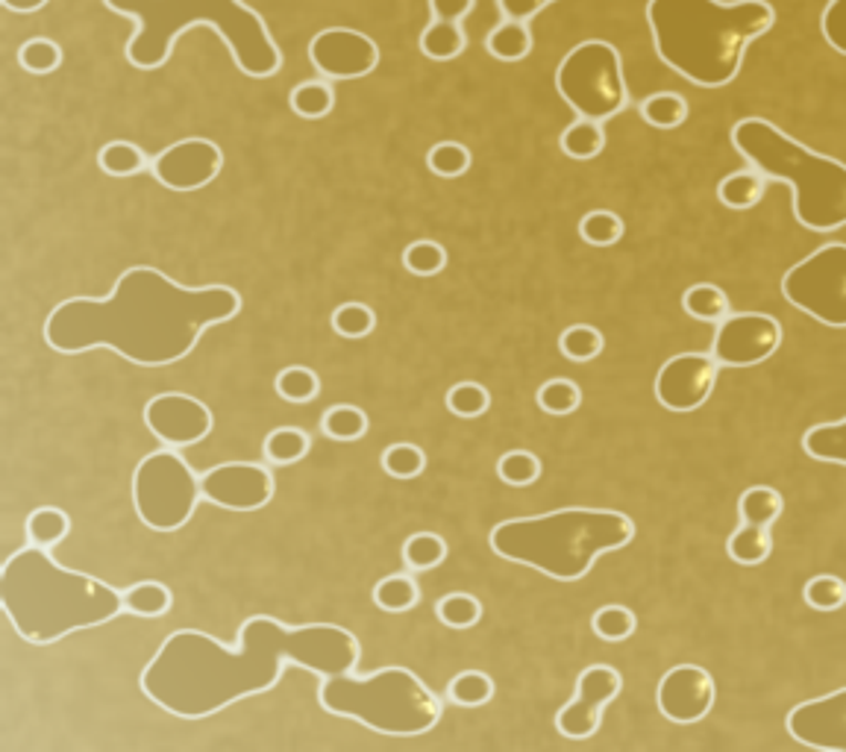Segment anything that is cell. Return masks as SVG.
<instances>
[{"mask_svg":"<svg viewBox=\"0 0 846 752\" xmlns=\"http://www.w3.org/2000/svg\"><path fill=\"white\" fill-rule=\"evenodd\" d=\"M285 665L306 667L321 679L351 673L359 665V641L335 624L285 626L271 615H253L241 624L239 650L197 629L174 633L138 685L159 709L200 720L271 691Z\"/></svg>","mask_w":846,"mask_h":752,"instance_id":"1","label":"cell"},{"mask_svg":"<svg viewBox=\"0 0 846 752\" xmlns=\"http://www.w3.org/2000/svg\"><path fill=\"white\" fill-rule=\"evenodd\" d=\"M239 309V291L230 285L188 289L156 268L133 265L106 300L74 297L53 309L44 342L65 356L106 347L145 368H163L186 359L209 326L227 324Z\"/></svg>","mask_w":846,"mask_h":752,"instance_id":"2","label":"cell"},{"mask_svg":"<svg viewBox=\"0 0 846 752\" xmlns=\"http://www.w3.org/2000/svg\"><path fill=\"white\" fill-rule=\"evenodd\" d=\"M652 42L667 69L702 88L729 86L741 71L746 44L776 24L767 0H650Z\"/></svg>","mask_w":846,"mask_h":752,"instance_id":"3","label":"cell"},{"mask_svg":"<svg viewBox=\"0 0 846 752\" xmlns=\"http://www.w3.org/2000/svg\"><path fill=\"white\" fill-rule=\"evenodd\" d=\"M0 606L24 641L53 644L80 629L109 624L124 612V599L106 582L69 571L48 550L30 544L0 571Z\"/></svg>","mask_w":846,"mask_h":752,"instance_id":"4","label":"cell"},{"mask_svg":"<svg viewBox=\"0 0 846 752\" xmlns=\"http://www.w3.org/2000/svg\"><path fill=\"white\" fill-rule=\"evenodd\" d=\"M112 12L136 21L127 42V60L142 71L163 69L174 42L188 27L209 24L230 48L232 60L248 77H274L282 53L259 12L241 0H103Z\"/></svg>","mask_w":846,"mask_h":752,"instance_id":"5","label":"cell"},{"mask_svg":"<svg viewBox=\"0 0 846 752\" xmlns=\"http://www.w3.org/2000/svg\"><path fill=\"white\" fill-rule=\"evenodd\" d=\"M635 539L633 518L606 509L518 518L491 530V550L505 562L526 564L558 582H579L603 553L624 550Z\"/></svg>","mask_w":846,"mask_h":752,"instance_id":"6","label":"cell"},{"mask_svg":"<svg viewBox=\"0 0 846 752\" xmlns=\"http://www.w3.org/2000/svg\"><path fill=\"white\" fill-rule=\"evenodd\" d=\"M732 145L764 177L787 182L794 215L805 230L835 232L846 227V165L814 154L764 118H744L732 127Z\"/></svg>","mask_w":846,"mask_h":752,"instance_id":"7","label":"cell"},{"mask_svg":"<svg viewBox=\"0 0 846 752\" xmlns=\"http://www.w3.org/2000/svg\"><path fill=\"white\" fill-rule=\"evenodd\" d=\"M317 700L330 714L359 720L383 735H424L441 720V702L406 667H383L370 676H326Z\"/></svg>","mask_w":846,"mask_h":752,"instance_id":"8","label":"cell"},{"mask_svg":"<svg viewBox=\"0 0 846 752\" xmlns=\"http://www.w3.org/2000/svg\"><path fill=\"white\" fill-rule=\"evenodd\" d=\"M200 497V477L174 447L156 450L138 462L133 477V503L142 523L154 532L182 530Z\"/></svg>","mask_w":846,"mask_h":752,"instance_id":"9","label":"cell"},{"mask_svg":"<svg viewBox=\"0 0 846 752\" xmlns=\"http://www.w3.org/2000/svg\"><path fill=\"white\" fill-rule=\"evenodd\" d=\"M556 88L579 118L608 121L629 101L620 53L608 42L591 39L576 44L556 71Z\"/></svg>","mask_w":846,"mask_h":752,"instance_id":"10","label":"cell"},{"mask_svg":"<svg viewBox=\"0 0 846 752\" xmlns=\"http://www.w3.org/2000/svg\"><path fill=\"white\" fill-rule=\"evenodd\" d=\"M782 294L814 321L846 330V244H826L791 268Z\"/></svg>","mask_w":846,"mask_h":752,"instance_id":"11","label":"cell"},{"mask_svg":"<svg viewBox=\"0 0 846 752\" xmlns=\"http://www.w3.org/2000/svg\"><path fill=\"white\" fill-rule=\"evenodd\" d=\"M782 344V324L776 317L761 312L729 315L718 324V335L711 344V356L727 368H752L770 359Z\"/></svg>","mask_w":846,"mask_h":752,"instance_id":"12","label":"cell"},{"mask_svg":"<svg viewBox=\"0 0 846 752\" xmlns=\"http://www.w3.org/2000/svg\"><path fill=\"white\" fill-rule=\"evenodd\" d=\"M203 500L227 512H259L274 497V477L265 464L230 462L200 477Z\"/></svg>","mask_w":846,"mask_h":752,"instance_id":"13","label":"cell"},{"mask_svg":"<svg viewBox=\"0 0 846 752\" xmlns=\"http://www.w3.org/2000/svg\"><path fill=\"white\" fill-rule=\"evenodd\" d=\"M718 383V359L709 353H679L656 376L658 403L670 411H693L709 400Z\"/></svg>","mask_w":846,"mask_h":752,"instance_id":"14","label":"cell"},{"mask_svg":"<svg viewBox=\"0 0 846 752\" xmlns=\"http://www.w3.org/2000/svg\"><path fill=\"white\" fill-rule=\"evenodd\" d=\"M309 60L330 80H359L379 65V48L359 30L333 27L312 39Z\"/></svg>","mask_w":846,"mask_h":752,"instance_id":"15","label":"cell"},{"mask_svg":"<svg viewBox=\"0 0 846 752\" xmlns=\"http://www.w3.org/2000/svg\"><path fill=\"white\" fill-rule=\"evenodd\" d=\"M145 424L165 447L200 445L212 432V411L188 394H159L145 406Z\"/></svg>","mask_w":846,"mask_h":752,"instance_id":"16","label":"cell"},{"mask_svg":"<svg viewBox=\"0 0 846 752\" xmlns=\"http://www.w3.org/2000/svg\"><path fill=\"white\" fill-rule=\"evenodd\" d=\"M221 147L209 138H182L165 147L150 163V171L171 191H200L221 174Z\"/></svg>","mask_w":846,"mask_h":752,"instance_id":"17","label":"cell"},{"mask_svg":"<svg viewBox=\"0 0 846 752\" xmlns=\"http://www.w3.org/2000/svg\"><path fill=\"white\" fill-rule=\"evenodd\" d=\"M620 673L608 665H594L579 673L576 697L556 714V729L564 738L582 741L599 729L603 709L620 693Z\"/></svg>","mask_w":846,"mask_h":752,"instance_id":"18","label":"cell"},{"mask_svg":"<svg viewBox=\"0 0 846 752\" xmlns=\"http://www.w3.org/2000/svg\"><path fill=\"white\" fill-rule=\"evenodd\" d=\"M658 709L673 723H700L714 706V679L697 665H679L667 670L658 682Z\"/></svg>","mask_w":846,"mask_h":752,"instance_id":"19","label":"cell"},{"mask_svg":"<svg viewBox=\"0 0 846 752\" xmlns=\"http://www.w3.org/2000/svg\"><path fill=\"white\" fill-rule=\"evenodd\" d=\"M787 732L812 750L846 752V688L796 706L787 714Z\"/></svg>","mask_w":846,"mask_h":752,"instance_id":"20","label":"cell"},{"mask_svg":"<svg viewBox=\"0 0 846 752\" xmlns=\"http://www.w3.org/2000/svg\"><path fill=\"white\" fill-rule=\"evenodd\" d=\"M488 53L500 62H521L530 56L532 51V33L526 21L518 18H505L503 24H497L485 39Z\"/></svg>","mask_w":846,"mask_h":752,"instance_id":"21","label":"cell"},{"mask_svg":"<svg viewBox=\"0 0 846 752\" xmlns=\"http://www.w3.org/2000/svg\"><path fill=\"white\" fill-rule=\"evenodd\" d=\"M720 203L735 209V212H746L752 206L761 203L764 197V177H761L759 168H744V171H735L723 177L718 186Z\"/></svg>","mask_w":846,"mask_h":752,"instance_id":"22","label":"cell"},{"mask_svg":"<svg viewBox=\"0 0 846 752\" xmlns=\"http://www.w3.org/2000/svg\"><path fill=\"white\" fill-rule=\"evenodd\" d=\"M685 312L697 321H706V324H720L723 317L732 315V303H729V294L720 285H711V282H697L691 289L682 294Z\"/></svg>","mask_w":846,"mask_h":752,"instance_id":"23","label":"cell"},{"mask_svg":"<svg viewBox=\"0 0 846 752\" xmlns=\"http://www.w3.org/2000/svg\"><path fill=\"white\" fill-rule=\"evenodd\" d=\"M464 44H468L464 30L456 24V21H441V18H436V21L420 33V53H424L427 60H456V56H462Z\"/></svg>","mask_w":846,"mask_h":752,"instance_id":"24","label":"cell"},{"mask_svg":"<svg viewBox=\"0 0 846 752\" xmlns=\"http://www.w3.org/2000/svg\"><path fill=\"white\" fill-rule=\"evenodd\" d=\"M564 156H571L576 163H588L594 156L603 154L606 147V133H603V121L591 118H576L571 127L564 129L562 138H558Z\"/></svg>","mask_w":846,"mask_h":752,"instance_id":"25","label":"cell"},{"mask_svg":"<svg viewBox=\"0 0 846 752\" xmlns=\"http://www.w3.org/2000/svg\"><path fill=\"white\" fill-rule=\"evenodd\" d=\"M727 553L735 564H744V567H755V564H764L773 553V535H770V526H755V523H744L741 530L727 541Z\"/></svg>","mask_w":846,"mask_h":752,"instance_id":"26","label":"cell"},{"mask_svg":"<svg viewBox=\"0 0 846 752\" xmlns=\"http://www.w3.org/2000/svg\"><path fill=\"white\" fill-rule=\"evenodd\" d=\"M805 453L817 462L844 464L846 468V418L835 424H817L803 436Z\"/></svg>","mask_w":846,"mask_h":752,"instance_id":"27","label":"cell"},{"mask_svg":"<svg viewBox=\"0 0 846 752\" xmlns=\"http://www.w3.org/2000/svg\"><path fill=\"white\" fill-rule=\"evenodd\" d=\"M71 532V518L56 505H42L35 509L30 518H27V541L33 547L51 550L56 547L60 541L69 539Z\"/></svg>","mask_w":846,"mask_h":752,"instance_id":"28","label":"cell"},{"mask_svg":"<svg viewBox=\"0 0 846 752\" xmlns=\"http://www.w3.org/2000/svg\"><path fill=\"white\" fill-rule=\"evenodd\" d=\"M124 612L138 617H163L171 608V588L163 582H136L127 591H121Z\"/></svg>","mask_w":846,"mask_h":752,"instance_id":"29","label":"cell"},{"mask_svg":"<svg viewBox=\"0 0 846 752\" xmlns=\"http://www.w3.org/2000/svg\"><path fill=\"white\" fill-rule=\"evenodd\" d=\"M420 588L418 582L406 576V573H391L385 579L376 582L374 588V603L376 608H383L388 615H403V612H411L418 606Z\"/></svg>","mask_w":846,"mask_h":752,"instance_id":"30","label":"cell"},{"mask_svg":"<svg viewBox=\"0 0 846 752\" xmlns=\"http://www.w3.org/2000/svg\"><path fill=\"white\" fill-rule=\"evenodd\" d=\"M447 700L462 709H479L494 700V679L482 670H464L447 685Z\"/></svg>","mask_w":846,"mask_h":752,"instance_id":"31","label":"cell"},{"mask_svg":"<svg viewBox=\"0 0 846 752\" xmlns=\"http://www.w3.org/2000/svg\"><path fill=\"white\" fill-rule=\"evenodd\" d=\"M785 503H782V494L776 488L755 485L746 488L741 494V503H738V512L744 518V523H755V526H773L779 521Z\"/></svg>","mask_w":846,"mask_h":752,"instance_id":"32","label":"cell"},{"mask_svg":"<svg viewBox=\"0 0 846 752\" xmlns=\"http://www.w3.org/2000/svg\"><path fill=\"white\" fill-rule=\"evenodd\" d=\"M321 429H324V436L330 441H359L365 432H368V415L356 406H333V409L324 411V418H321Z\"/></svg>","mask_w":846,"mask_h":752,"instance_id":"33","label":"cell"},{"mask_svg":"<svg viewBox=\"0 0 846 752\" xmlns=\"http://www.w3.org/2000/svg\"><path fill=\"white\" fill-rule=\"evenodd\" d=\"M333 106L335 92L324 80H306V83H300V86H294V92H291V109H294V115H300V118H324V115L333 112Z\"/></svg>","mask_w":846,"mask_h":752,"instance_id":"34","label":"cell"},{"mask_svg":"<svg viewBox=\"0 0 846 752\" xmlns=\"http://www.w3.org/2000/svg\"><path fill=\"white\" fill-rule=\"evenodd\" d=\"M312 438L297 427H280L274 432H268L265 438V456L271 464H297L300 459H306Z\"/></svg>","mask_w":846,"mask_h":752,"instance_id":"35","label":"cell"},{"mask_svg":"<svg viewBox=\"0 0 846 752\" xmlns=\"http://www.w3.org/2000/svg\"><path fill=\"white\" fill-rule=\"evenodd\" d=\"M400 556L409 571H432L447 558V541L436 532H415L403 544Z\"/></svg>","mask_w":846,"mask_h":752,"instance_id":"36","label":"cell"},{"mask_svg":"<svg viewBox=\"0 0 846 752\" xmlns=\"http://www.w3.org/2000/svg\"><path fill=\"white\" fill-rule=\"evenodd\" d=\"M641 118L658 129H676L682 127L685 118H688V103H685L682 94L676 92H658L650 94L647 101L641 103Z\"/></svg>","mask_w":846,"mask_h":752,"instance_id":"37","label":"cell"},{"mask_svg":"<svg viewBox=\"0 0 846 752\" xmlns=\"http://www.w3.org/2000/svg\"><path fill=\"white\" fill-rule=\"evenodd\" d=\"M97 165L109 177H133V174H142L147 168L145 150L133 142H109V145L101 147L97 154Z\"/></svg>","mask_w":846,"mask_h":752,"instance_id":"38","label":"cell"},{"mask_svg":"<svg viewBox=\"0 0 846 752\" xmlns=\"http://www.w3.org/2000/svg\"><path fill=\"white\" fill-rule=\"evenodd\" d=\"M603 347H606V338H603V333H599L597 326L591 324L567 326L562 333V338H558V351L571 362L597 359L599 353H603Z\"/></svg>","mask_w":846,"mask_h":752,"instance_id":"39","label":"cell"},{"mask_svg":"<svg viewBox=\"0 0 846 752\" xmlns=\"http://www.w3.org/2000/svg\"><path fill=\"white\" fill-rule=\"evenodd\" d=\"M436 615L447 629H470V626L479 624L482 606H479L477 597L456 591V594H447V597L438 599Z\"/></svg>","mask_w":846,"mask_h":752,"instance_id":"40","label":"cell"},{"mask_svg":"<svg viewBox=\"0 0 846 752\" xmlns=\"http://www.w3.org/2000/svg\"><path fill=\"white\" fill-rule=\"evenodd\" d=\"M582 241H588L594 248H612L624 239V221L620 215L608 212V209H594L579 221Z\"/></svg>","mask_w":846,"mask_h":752,"instance_id":"41","label":"cell"},{"mask_svg":"<svg viewBox=\"0 0 846 752\" xmlns=\"http://www.w3.org/2000/svg\"><path fill=\"white\" fill-rule=\"evenodd\" d=\"M274 388L282 400L309 403V400H315L317 391H321V379H317L315 370L303 368V365H291V368L276 374Z\"/></svg>","mask_w":846,"mask_h":752,"instance_id":"42","label":"cell"},{"mask_svg":"<svg viewBox=\"0 0 846 752\" xmlns=\"http://www.w3.org/2000/svg\"><path fill=\"white\" fill-rule=\"evenodd\" d=\"M591 629L603 641H626L638 629V617L626 606H603L591 620Z\"/></svg>","mask_w":846,"mask_h":752,"instance_id":"43","label":"cell"},{"mask_svg":"<svg viewBox=\"0 0 846 752\" xmlns=\"http://www.w3.org/2000/svg\"><path fill=\"white\" fill-rule=\"evenodd\" d=\"M427 468V453L418 445L400 441V445L385 447L383 470L394 479H415Z\"/></svg>","mask_w":846,"mask_h":752,"instance_id":"44","label":"cell"},{"mask_svg":"<svg viewBox=\"0 0 846 752\" xmlns=\"http://www.w3.org/2000/svg\"><path fill=\"white\" fill-rule=\"evenodd\" d=\"M403 265L415 276H436L447 268V250L438 241H411L403 253Z\"/></svg>","mask_w":846,"mask_h":752,"instance_id":"45","label":"cell"},{"mask_svg":"<svg viewBox=\"0 0 846 752\" xmlns=\"http://www.w3.org/2000/svg\"><path fill=\"white\" fill-rule=\"evenodd\" d=\"M497 473L505 485L526 488L532 482H539L541 477V459L530 450H509V453L497 462Z\"/></svg>","mask_w":846,"mask_h":752,"instance_id":"46","label":"cell"},{"mask_svg":"<svg viewBox=\"0 0 846 752\" xmlns=\"http://www.w3.org/2000/svg\"><path fill=\"white\" fill-rule=\"evenodd\" d=\"M470 163H473V156H470V150L462 142H441V145L432 147L427 156L429 171L438 174V177H447V180L462 177L470 168Z\"/></svg>","mask_w":846,"mask_h":752,"instance_id":"47","label":"cell"},{"mask_svg":"<svg viewBox=\"0 0 846 752\" xmlns=\"http://www.w3.org/2000/svg\"><path fill=\"white\" fill-rule=\"evenodd\" d=\"M445 403L456 418H479V415H485L488 406H491V394H488L485 385L459 383L447 391Z\"/></svg>","mask_w":846,"mask_h":752,"instance_id":"48","label":"cell"},{"mask_svg":"<svg viewBox=\"0 0 846 752\" xmlns=\"http://www.w3.org/2000/svg\"><path fill=\"white\" fill-rule=\"evenodd\" d=\"M803 597L814 612H840L846 606V582L823 573V576L808 579Z\"/></svg>","mask_w":846,"mask_h":752,"instance_id":"49","label":"cell"},{"mask_svg":"<svg viewBox=\"0 0 846 752\" xmlns=\"http://www.w3.org/2000/svg\"><path fill=\"white\" fill-rule=\"evenodd\" d=\"M376 315L368 303H342L333 312V330L344 338H365L374 333Z\"/></svg>","mask_w":846,"mask_h":752,"instance_id":"50","label":"cell"},{"mask_svg":"<svg viewBox=\"0 0 846 752\" xmlns=\"http://www.w3.org/2000/svg\"><path fill=\"white\" fill-rule=\"evenodd\" d=\"M579 385L571 383V379H547L539 388V406L547 415H571V411L579 409Z\"/></svg>","mask_w":846,"mask_h":752,"instance_id":"51","label":"cell"},{"mask_svg":"<svg viewBox=\"0 0 846 752\" xmlns=\"http://www.w3.org/2000/svg\"><path fill=\"white\" fill-rule=\"evenodd\" d=\"M18 62L30 74H51L62 65V51L60 44L51 42V39H30V42L21 44Z\"/></svg>","mask_w":846,"mask_h":752,"instance_id":"52","label":"cell"},{"mask_svg":"<svg viewBox=\"0 0 846 752\" xmlns=\"http://www.w3.org/2000/svg\"><path fill=\"white\" fill-rule=\"evenodd\" d=\"M823 39L846 56V0H832L821 18Z\"/></svg>","mask_w":846,"mask_h":752,"instance_id":"53","label":"cell"},{"mask_svg":"<svg viewBox=\"0 0 846 752\" xmlns=\"http://www.w3.org/2000/svg\"><path fill=\"white\" fill-rule=\"evenodd\" d=\"M550 3H556V0H497V7L503 12L505 18H518V21H530L541 12V9H547Z\"/></svg>","mask_w":846,"mask_h":752,"instance_id":"54","label":"cell"},{"mask_svg":"<svg viewBox=\"0 0 846 752\" xmlns=\"http://www.w3.org/2000/svg\"><path fill=\"white\" fill-rule=\"evenodd\" d=\"M473 3L477 0H429V9L441 21H456L459 24V21H464L473 12Z\"/></svg>","mask_w":846,"mask_h":752,"instance_id":"55","label":"cell"},{"mask_svg":"<svg viewBox=\"0 0 846 752\" xmlns=\"http://www.w3.org/2000/svg\"><path fill=\"white\" fill-rule=\"evenodd\" d=\"M9 12H18V15H33L42 7H48V0H0Z\"/></svg>","mask_w":846,"mask_h":752,"instance_id":"56","label":"cell"}]
</instances>
